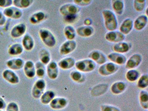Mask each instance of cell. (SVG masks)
<instances>
[{"label": "cell", "mask_w": 148, "mask_h": 111, "mask_svg": "<svg viewBox=\"0 0 148 111\" xmlns=\"http://www.w3.org/2000/svg\"><path fill=\"white\" fill-rule=\"evenodd\" d=\"M34 3L32 0H14L13 4L18 8H26L29 7Z\"/></svg>", "instance_id": "d590c367"}, {"label": "cell", "mask_w": 148, "mask_h": 111, "mask_svg": "<svg viewBox=\"0 0 148 111\" xmlns=\"http://www.w3.org/2000/svg\"><path fill=\"white\" fill-rule=\"evenodd\" d=\"M83 23L86 26H91V25L92 24V20L90 18H86L84 20Z\"/></svg>", "instance_id": "7dc6e473"}, {"label": "cell", "mask_w": 148, "mask_h": 111, "mask_svg": "<svg viewBox=\"0 0 148 111\" xmlns=\"http://www.w3.org/2000/svg\"><path fill=\"white\" fill-rule=\"evenodd\" d=\"M148 21V16L145 14H141L135 19L133 23V27L136 31H141L146 27Z\"/></svg>", "instance_id": "ac0fdd59"}, {"label": "cell", "mask_w": 148, "mask_h": 111, "mask_svg": "<svg viewBox=\"0 0 148 111\" xmlns=\"http://www.w3.org/2000/svg\"><path fill=\"white\" fill-rule=\"evenodd\" d=\"M56 96V93L53 90H48L45 92L40 97V102L44 105L49 104Z\"/></svg>", "instance_id": "484cf974"}, {"label": "cell", "mask_w": 148, "mask_h": 111, "mask_svg": "<svg viewBox=\"0 0 148 111\" xmlns=\"http://www.w3.org/2000/svg\"><path fill=\"white\" fill-rule=\"evenodd\" d=\"M101 111H121V110L114 106L109 104H103L101 106Z\"/></svg>", "instance_id": "60d3db41"}, {"label": "cell", "mask_w": 148, "mask_h": 111, "mask_svg": "<svg viewBox=\"0 0 148 111\" xmlns=\"http://www.w3.org/2000/svg\"><path fill=\"white\" fill-rule=\"evenodd\" d=\"M64 35L68 40H74L77 35L76 30L72 25H67L64 28Z\"/></svg>", "instance_id": "4dcf8cb0"}, {"label": "cell", "mask_w": 148, "mask_h": 111, "mask_svg": "<svg viewBox=\"0 0 148 111\" xmlns=\"http://www.w3.org/2000/svg\"><path fill=\"white\" fill-rule=\"evenodd\" d=\"M140 76V73L136 69H129L125 77L129 82H134L136 81Z\"/></svg>", "instance_id": "1f68e13d"}, {"label": "cell", "mask_w": 148, "mask_h": 111, "mask_svg": "<svg viewBox=\"0 0 148 111\" xmlns=\"http://www.w3.org/2000/svg\"><path fill=\"white\" fill-rule=\"evenodd\" d=\"M3 14L7 17L12 19H19L22 17L23 13L20 9L16 7H9L5 9Z\"/></svg>", "instance_id": "4fadbf2b"}, {"label": "cell", "mask_w": 148, "mask_h": 111, "mask_svg": "<svg viewBox=\"0 0 148 111\" xmlns=\"http://www.w3.org/2000/svg\"><path fill=\"white\" fill-rule=\"evenodd\" d=\"M39 36L42 41L48 47L53 48L56 45V38L52 32L49 29L41 28L39 31Z\"/></svg>", "instance_id": "7a4b0ae2"}, {"label": "cell", "mask_w": 148, "mask_h": 111, "mask_svg": "<svg viewBox=\"0 0 148 111\" xmlns=\"http://www.w3.org/2000/svg\"><path fill=\"white\" fill-rule=\"evenodd\" d=\"M89 59L92 60L98 64L102 65L106 63L107 58L106 55L98 50H94L88 55Z\"/></svg>", "instance_id": "ba28073f"}, {"label": "cell", "mask_w": 148, "mask_h": 111, "mask_svg": "<svg viewBox=\"0 0 148 111\" xmlns=\"http://www.w3.org/2000/svg\"><path fill=\"white\" fill-rule=\"evenodd\" d=\"M148 86V75H143L139 78L137 82V87L140 89H145Z\"/></svg>", "instance_id": "74e56055"}, {"label": "cell", "mask_w": 148, "mask_h": 111, "mask_svg": "<svg viewBox=\"0 0 148 111\" xmlns=\"http://www.w3.org/2000/svg\"><path fill=\"white\" fill-rule=\"evenodd\" d=\"M13 4L12 0H0V7L8 8Z\"/></svg>", "instance_id": "ee69618b"}, {"label": "cell", "mask_w": 148, "mask_h": 111, "mask_svg": "<svg viewBox=\"0 0 148 111\" xmlns=\"http://www.w3.org/2000/svg\"><path fill=\"white\" fill-rule=\"evenodd\" d=\"M112 8L115 14L118 15H121L123 14L124 10L123 1L115 0L112 1Z\"/></svg>", "instance_id": "f546056e"}, {"label": "cell", "mask_w": 148, "mask_h": 111, "mask_svg": "<svg viewBox=\"0 0 148 111\" xmlns=\"http://www.w3.org/2000/svg\"><path fill=\"white\" fill-rule=\"evenodd\" d=\"M6 64L7 67L10 69L18 70L23 67L25 62L21 58H14L8 61Z\"/></svg>", "instance_id": "d4e9b609"}, {"label": "cell", "mask_w": 148, "mask_h": 111, "mask_svg": "<svg viewBox=\"0 0 148 111\" xmlns=\"http://www.w3.org/2000/svg\"><path fill=\"white\" fill-rule=\"evenodd\" d=\"M94 32V28L92 26H81L76 29V34L82 37L87 38L91 37Z\"/></svg>", "instance_id": "7402d4cb"}, {"label": "cell", "mask_w": 148, "mask_h": 111, "mask_svg": "<svg viewBox=\"0 0 148 111\" xmlns=\"http://www.w3.org/2000/svg\"><path fill=\"white\" fill-rule=\"evenodd\" d=\"M119 69V67L112 62L105 63L101 65L99 69V73L103 76H109L114 74Z\"/></svg>", "instance_id": "277c9868"}, {"label": "cell", "mask_w": 148, "mask_h": 111, "mask_svg": "<svg viewBox=\"0 0 148 111\" xmlns=\"http://www.w3.org/2000/svg\"><path fill=\"white\" fill-rule=\"evenodd\" d=\"M108 59L111 61V62L115 64L118 65H123L125 64L127 62V57L121 53L112 52L110 53L107 56Z\"/></svg>", "instance_id": "5bb4252c"}, {"label": "cell", "mask_w": 148, "mask_h": 111, "mask_svg": "<svg viewBox=\"0 0 148 111\" xmlns=\"http://www.w3.org/2000/svg\"><path fill=\"white\" fill-rule=\"evenodd\" d=\"M23 51V47L22 45L15 43L10 46L8 52L11 56H17L21 55Z\"/></svg>", "instance_id": "e575fe53"}, {"label": "cell", "mask_w": 148, "mask_h": 111, "mask_svg": "<svg viewBox=\"0 0 148 111\" xmlns=\"http://www.w3.org/2000/svg\"><path fill=\"white\" fill-rule=\"evenodd\" d=\"M36 75L37 76L40 78H42L45 76L46 72L45 66L40 62H37L35 64Z\"/></svg>", "instance_id": "8d00e7d4"}, {"label": "cell", "mask_w": 148, "mask_h": 111, "mask_svg": "<svg viewBox=\"0 0 148 111\" xmlns=\"http://www.w3.org/2000/svg\"><path fill=\"white\" fill-rule=\"evenodd\" d=\"M6 103L3 98L0 97V110H3L6 108Z\"/></svg>", "instance_id": "bcb514c9"}, {"label": "cell", "mask_w": 148, "mask_h": 111, "mask_svg": "<svg viewBox=\"0 0 148 111\" xmlns=\"http://www.w3.org/2000/svg\"><path fill=\"white\" fill-rule=\"evenodd\" d=\"M142 61V57L140 54L135 53L129 57L125 63V68L133 69L138 67Z\"/></svg>", "instance_id": "30bf717a"}, {"label": "cell", "mask_w": 148, "mask_h": 111, "mask_svg": "<svg viewBox=\"0 0 148 111\" xmlns=\"http://www.w3.org/2000/svg\"><path fill=\"white\" fill-rule=\"evenodd\" d=\"M34 42L29 35H25L22 39V46L26 51H31L34 48Z\"/></svg>", "instance_id": "83f0119b"}, {"label": "cell", "mask_w": 148, "mask_h": 111, "mask_svg": "<svg viewBox=\"0 0 148 111\" xmlns=\"http://www.w3.org/2000/svg\"><path fill=\"white\" fill-rule=\"evenodd\" d=\"M105 38L107 41L111 43H119L123 42L125 39V35L120 31H109L105 35Z\"/></svg>", "instance_id": "9c48e42d"}, {"label": "cell", "mask_w": 148, "mask_h": 111, "mask_svg": "<svg viewBox=\"0 0 148 111\" xmlns=\"http://www.w3.org/2000/svg\"><path fill=\"white\" fill-rule=\"evenodd\" d=\"M6 111H19V107L16 103L11 102L7 104Z\"/></svg>", "instance_id": "7bdbcfd3"}, {"label": "cell", "mask_w": 148, "mask_h": 111, "mask_svg": "<svg viewBox=\"0 0 148 111\" xmlns=\"http://www.w3.org/2000/svg\"><path fill=\"white\" fill-rule=\"evenodd\" d=\"M58 64L55 62H51L47 64V73L49 79L54 80L57 78L59 75V68Z\"/></svg>", "instance_id": "7c38bea8"}, {"label": "cell", "mask_w": 148, "mask_h": 111, "mask_svg": "<svg viewBox=\"0 0 148 111\" xmlns=\"http://www.w3.org/2000/svg\"><path fill=\"white\" fill-rule=\"evenodd\" d=\"M109 85L107 83L98 84L94 86L90 91V95L93 97H99L104 95L108 90Z\"/></svg>", "instance_id": "9a60e30c"}, {"label": "cell", "mask_w": 148, "mask_h": 111, "mask_svg": "<svg viewBox=\"0 0 148 111\" xmlns=\"http://www.w3.org/2000/svg\"><path fill=\"white\" fill-rule=\"evenodd\" d=\"M80 12V8L73 3H66L60 8V12L63 16H66L72 14H77Z\"/></svg>", "instance_id": "8992f818"}, {"label": "cell", "mask_w": 148, "mask_h": 111, "mask_svg": "<svg viewBox=\"0 0 148 111\" xmlns=\"http://www.w3.org/2000/svg\"><path fill=\"white\" fill-rule=\"evenodd\" d=\"M68 101L66 98L57 97L51 102L49 103L50 107L54 110H61L67 107Z\"/></svg>", "instance_id": "8fae6325"}, {"label": "cell", "mask_w": 148, "mask_h": 111, "mask_svg": "<svg viewBox=\"0 0 148 111\" xmlns=\"http://www.w3.org/2000/svg\"><path fill=\"white\" fill-rule=\"evenodd\" d=\"M2 76L8 82L11 84H17L20 82V78L18 76L14 71L10 69L4 71L2 73Z\"/></svg>", "instance_id": "d6986e66"}, {"label": "cell", "mask_w": 148, "mask_h": 111, "mask_svg": "<svg viewBox=\"0 0 148 111\" xmlns=\"http://www.w3.org/2000/svg\"><path fill=\"white\" fill-rule=\"evenodd\" d=\"M127 84L123 81H117L113 83L110 87L111 92L115 95L123 93L127 89Z\"/></svg>", "instance_id": "44dd1931"}, {"label": "cell", "mask_w": 148, "mask_h": 111, "mask_svg": "<svg viewBox=\"0 0 148 111\" xmlns=\"http://www.w3.org/2000/svg\"><path fill=\"white\" fill-rule=\"evenodd\" d=\"M46 87V81L40 78L36 81L32 90V96L35 99L40 98Z\"/></svg>", "instance_id": "5b68a950"}, {"label": "cell", "mask_w": 148, "mask_h": 111, "mask_svg": "<svg viewBox=\"0 0 148 111\" xmlns=\"http://www.w3.org/2000/svg\"><path fill=\"white\" fill-rule=\"evenodd\" d=\"M71 78L77 83H83L86 80L85 76L78 71H72L70 73Z\"/></svg>", "instance_id": "836d02e7"}, {"label": "cell", "mask_w": 148, "mask_h": 111, "mask_svg": "<svg viewBox=\"0 0 148 111\" xmlns=\"http://www.w3.org/2000/svg\"><path fill=\"white\" fill-rule=\"evenodd\" d=\"M78 20H79L78 14L63 16V21L64 22V23L67 24L68 25H71L72 24H74L76 22L78 21Z\"/></svg>", "instance_id": "f35d334b"}, {"label": "cell", "mask_w": 148, "mask_h": 111, "mask_svg": "<svg viewBox=\"0 0 148 111\" xmlns=\"http://www.w3.org/2000/svg\"><path fill=\"white\" fill-rule=\"evenodd\" d=\"M39 58L40 62L45 66L51 62V55L49 52L46 49H42L39 53Z\"/></svg>", "instance_id": "f1b7e54d"}, {"label": "cell", "mask_w": 148, "mask_h": 111, "mask_svg": "<svg viewBox=\"0 0 148 111\" xmlns=\"http://www.w3.org/2000/svg\"><path fill=\"white\" fill-rule=\"evenodd\" d=\"M6 17L4 14L0 12V26H3L6 23Z\"/></svg>", "instance_id": "f6af8a7d"}, {"label": "cell", "mask_w": 148, "mask_h": 111, "mask_svg": "<svg viewBox=\"0 0 148 111\" xmlns=\"http://www.w3.org/2000/svg\"><path fill=\"white\" fill-rule=\"evenodd\" d=\"M26 25L23 23H20L16 25L12 28L11 31V36L14 38L20 37L26 33Z\"/></svg>", "instance_id": "2e32d148"}, {"label": "cell", "mask_w": 148, "mask_h": 111, "mask_svg": "<svg viewBox=\"0 0 148 111\" xmlns=\"http://www.w3.org/2000/svg\"><path fill=\"white\" fill-rule=\"evenodd\" d=\"M77 42L74 40L64 42L60 47V53L62 55H67L73 52L77 48Z\"/></svg>", "instance_id": "52a82bcc"}, {"label": "cell", "mask_w": 148, "mask_h": 111, "mask_svg": "<svg viewBox=\"0 0 148 111\" xmlns=\"http://www.w3.org/2000/svg\"><path fill=\"white\" fill-rule=\"evenodd\" d=\"M134 22L132 19L127 18L125 19L119 28V31L124 35H127L132 31Z\"/></svg>", "instance_id": "ffe728a7"}, {"label": "cell", "mask_w": 148, "mask_h": 111, "mask_svg": "<svg viewBox=\"0 0 148 111\" xmlns=\"http://www.w3.org/2000/svg\"><path fill=\"white\" fill-rule=\"evenodd\" d=\"M74 2V4L78 6H87L91 4L92 1L90 0H74L73 1Z\"/></svg>", "instance_id": "b9f144b4"}, {"label": "cell", "mask_w": 148, "mask_h": 111, "mask_svg": "<svg viewBox=\"0 0 148 111\" xmlns=\"http://www.w3.org/2000/svg\"><path fill=\"white\" fill-rule=\"evenodd\" d=\"M146 1L135 0L134 1V7L137 12H142L145 7Z\"/></svg>", "instance_id": "ab89813d"}, {"label": "cell", "mask_w": 148, "mask_h": 111, "mask_svg": "<svg viewBox=\"0 0 148 111\" xmlns=\"http://www.w3.org/2000/svg\"><path fill=\"white\" fill-rule=\"evenodd\" d=\"M104 25L108 31H114L118 27V21L114 13L109 10L102 11Z\"/></svg>", "instance_id": "6da1fadb"}, {"label": "cell", "mask_w": 148, "mask_h": 111, "mask_svg": "<svg viewBox=\"0 0 148 111\" xmlns=\"http://www.w3.org/2000/svg\"><path fill=\"white\" fill-rule=\"evenodd\" d=\"M75 66L82 73H87L94 71L96 68V63L90 59H85L75 62Z\"/></svg>", "instance_id": "3957f363"}, {"label": "cell", "mask_w": 148, "mask_h": 111, "mask_svg": "<svg viewBox=\"0 0 148 111\" xmlns=\"http://www.w3.org/2000/svg\"><path fill=\"white\" fill-rule=\"evenodd\" d=\"M75 61L72 57L63 58L58 63V67L63 70H68L73 68L75 66Z\"/></svg>", "instance_id": "603a6c76"}, {"label": "cell", "mask_w": 148, "mask_h": 111, "mask_svg": "<svg viewBox=\"0 0 148 111\" xmlns=\"http://www.w3.org/2000/svg\"><path fill=\"white\" fill-rule=\"evenodd\" d=\"M139 103L142 108L144 110H148V93L146 90H141L139 96Z\"/></svg>", "instance_id": "d6a6232c"}, {"label": "cell", "mask_w": 148, "mask_h": 111, "mask_svg": "<svg viewBox=\"0 0 148 111\" xmlns=\"http://www.w3.org/2000/svg\"><path fill=\"white\" fill-rule=\"evenodd\" d=\"M131 48L130 43L127 42L123 41L115 43L112 49L114 52L123 54L128 52Z\"/></svg>", "instance_id": "e0dca14e"}, {"label": "cell", "mask_w": 148, "mask_h": 111, "mask_svg": "<svg viewBox=\"0 0 148 111\" xmlns=\"http://www.w3.org/2000/svg\"><path fill=\"white\" fill-rule=\"evenodd\" d=\"M0 111H1V110H0Z\"/></svg>", "instance_id": "c3c4849f"}, {"label": "cell", "mask_w": 148, "mask_h": 111, "mask_svg": "<svg viewBox=\"0 0 148 111\" xmlns=\"http://www.w3.org/2000/svg\"><path fill=\"white\" fill-rule=\"evenodd\" d=\"M46 18V15L42 11H38L31 15L29 17V21L33 25H37L45 21Z\"/></svg>", "instance_id": "4316f807"}, {"label": "cell", "mask_w": 148, "mask_h": 111, "mask_svg": "<svg viewBox=\"0 0 148 111\" xmlns=\"http://www.w3.org/2000/svg\"><path fill=\"white\" fill-rule=\"evenodd\" d=\"M24 72L26 76L29 78H32L36 76V69L35 64L31 61H27L25 63L24 66Z\"/></svg>", "instance_id": "cb8c5ba5"}]
</instances>
